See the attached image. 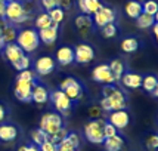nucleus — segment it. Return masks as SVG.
Listing matches in <instances>:
<instances>
[{
  "label": "nucleus",
  "instance_id": "33",
  "mask_svg": "<svg viewBox=\"0 0 158 151\" xmlns=\"http://www.w3.org/2000/svg\"><path fill=\"white\" fill-rule=\"evenodd\" d=\"M31 141H33V144L34 145H41L44 141H48V133L44 131H41L40 127H37L34 131H31Z\"/></svg>",
  "mask_w": 158,
  "mask_h": 151
},
{
  "label": "nucleus",
  "instance_id": "37",
  "mask_svg": "<svg viewBox=\"0 0 158 151\" xmlns=\"http://www.w3.org/2000/svg\"><path fill=\"white\" fill-rule=\"evenodd\" d=\"M145 147H146L149 151H155V150H157V148H158V136H157V135H154V133L148 135V136H146V139H145Z\"/></svg>",
  "mask_w": 158,
  "mask_h": 151
},
{
  "label": "nucleus",
  "instance_id": "38",
  "mask_svg": "<svg viewBox=\"0 0 158 151\" xmlns=\"http://www.w3.org/2000/svg\"><path fill=\"white\" fill-rule=\"evenodd\" d=\"M65 139H67L74 148H77V150H78V147L81 145V139H80V135H78L77 132H68Z\"/></svg>",
  "mask_w": 158,
  "mask_h": 151
},
{
  "label": "nucleus",
  "instance_id": "20",
  "mask_svg": "<svg viewBox=\"0 0 158 151\" xmlns=\"http://www.w3.org/2000/svg\"><path fill=\"white\" fill-rule=\"evenodd\" d=\"M19 135V129L10 123H0V141L2 142H12Z\"/></svg>",
  "mask_w": 158,
  "mask_h": 151
},
{
  "label": "nucleus",
  "instance_id": "19",
  "mask_svg": "<svg viewBox=\"0 0 158 151\" xmlns=\"http://www.w3.org/2000/svg\"><path fill=\"white\" fill-rule=\"evenodd\" d=\"M120 82L123 83V86L129 88V89H139L140 84H142V74L126 70L124 74L121 76V79H120Z\"/></svg>",
  "mask_w": 158,
  "mask_h": 151
},
{
  "label": "nucleus",
  "instance_id": "46",
  "mask_svg": "<svg viewBox=\"0 0 158 151\" xmlns=\"http://www.w3.org/2000/svg\"><path fill=\"white\" fill-rule=\"evenodd\" d=\"M18 151H39V147L34 144H28V145H21Z\"/></svg>",
  "mask_w": 158,
  "mask_h": 151
},
{
  "label": "nucleus",
  "instance_id": "43",
  "mask_svg": "<svg viewBox=\"0 0 158 151\" xmlns=\"http://www.w3.org/2000/svg\"><path fill=\"white\" fill-rule=\"evenodd\" d=\"M58 151H77V148H74L67 139H64V141H61V142L58 144Z\"/></svg>",
  "mask_w": 158,
  "mask_h": 151
},
{
  "label": "nucleus",
  "instance_id": "11",
  "mask_svg": "<svg viewBox=\"0 0 158 151\" xmlns=\"http://www.w3.org/2000/svg\"><path fill=\"white\" fill-rule=\"evenodd\" d=\"M56 65L58 64H56L55 58L49 55L40 56L34 61V73L37 76H49L56 70Z\"/></svg>",
  "mask_w": 158,
  "mask_h": 151
},
{
  "label": "nucleus",
  "instance_id": "27",
  "mask_svg": "<svg viewBox=\"0 0 158 151\" xmlns=\"http://www.w3.org/2000/svg\"><path fill=\"white\" fill-rule=\"evenodd\" d=\"M52 24H53V22H52V19H50V16L48 15V12H44V11H39V12L35 14V16H34V27H35L37 31L41 30V28L49 27V25H52Z\"/></svg>",
  "mask_w": 158,
  "mask_h": 151
},
{
  "label": "nucleus",
  "instance_id": "12",
  "mask_svg": "<svg viewBox=\"0 0 158 151\" xmlns=\"http://www.w3.org/2000/svg\"><path fill=\"white\" fill-rule=\"evenodd\" d=\"M92 79L93 82L101 83V84H114L115 80L111 74V70L108 64H99L92 70Z\"/></svg>",
  "mask_w": 158,
  "mask_h": 151
},
{
  "label": "nucleus",
  "instance_id": "41",
  "mask_svg": "<svg viewBox=\"0 0 158 151\" xmlns=\"http://www.w3.org/2000/svg\"><path fill=\"white\" fill-rule=\"evenodd\" d=\"M89 117L90 119H99L101 114H102V110H101V107H99V104L98 105H92L89 107Z\"/></svg>",
  "mask_w": 158,
  "mask_h": 151
},
{
  "label": "nucleus",
  "instance_id": "40",
  "mask_svg": "<svg viewBox=\"0 0 158 151\" xmlns=\"http://www.w3.org/2000/svg\"><path fill=\"white\" fill-rule=\"evenodd\" d=\"M117 133H118V131L112 124L105 122V124H103V138H111V136H114V135H117Z\"/></svg>",
  "mask_w": 158,
  "mask_h": 151
},
{
  "label": "nucleus",
  "instance_id": "16",
  "mask_svg": "<svg viewBox=\"0 0 158 151\" xmlns=\"http://www.w3.org/2000/svg\"><path fill=\"white\" fill-rule=\"evenodd\" d=\"M59 37V25L58 24H52L46 28H41L39 30V39H40V43H44V45H53L56 43Z\"/></svg>",
  "mask_w": 158,
  "mask_h": 151
},
{
  "label": "nucleus",
  "instance_id": "47",
  "mask_svg": "<svg viewBox=\"0 0 158 151\" xmlns=\"http://www.w3.org/2000/svg\"><path fill=\"white\" fill-rule=\"evenodd\" d=\"M5 7H6V2L0 0V16H5Z\"/></svg>",
  "mask_w": 158,
  "mask_h": 151
},
{
  "label": "nucleus",
  "instance_id": "49",
  "mask_svg": "<svg viewBox=\"0 0 158 151\" xmlns=\"http://www.w3.org/2000/svg\"><path fill=\"white\" fill-rule=\"evenodd\" d=\"M151 95L154 96V98H157V96H158V88H157L155 90H152V92H151Z\"/></svg>",
  "mask_w": 158,
  "mask_h": 151
},
{
  "label": "nucleus",
  "instance_id": "53",
  "mask_svg": "<svg viewBox=\"0 0 158 151\" xmlns=\"http://www.w3.org/2000/svg\"><path fill=\"white\" fill-rule=\"evenodd\" d=\"M138 2H140V3H142V2H145V0H138Z\"/></svg>",
  "mask_w": 158,
  "mask_h": 151
},
{
  "label": "nucleus",
  "instance_id": "17",
  "mask_svg": "<svg viewBox=\"0 0 158 151\" xmlns=\"http://www.w3.org/2000/svg\"><path fill=\"white\" fill-rule=\"evenodd\" d=\"M55 61L56 64H59L62 67L65 65H69L74 62V49L71 46H61V48L56 50V55H55Z\"/></svg>",
  "mask_w": 158,
  "mask_h": 151
},
{
  "label": "nucleus",
  "instance_id": "36",
  "mask_svg": "<svg viewBox=\"0 0 158 151\" xmlns=\"http://www.w3.org/2000/svg\"><path fill=\"white\" fill-rule=\"evenodd\" d=\"M16 79H21V80H28V82H35V80H39V76L34 73V70L28 68V70H22L19 71V74Z\"/></svg>",
  "mask_w": 158,
  "mask_h": 151
},
{
  "label": "nucleus",
  "instance_id": "54",
  "mask_svg": "<svg viewBox=\"0 0 158 151\" xmlns=\"http://www.w3.org/2000/svg\"><path fill=\"white\" fill-rule=\"evenodd\" d=\"M34 2H37V0H34Z\"/></svg>",
  "mask_w": 158,
  "mask_h": 151
},
{
  "label": "nucleus",
  "instance_id": "26",
  "mask_svg": "<svg viewBox=\"0 0 158 151\" xmlns=\"http://www.w3.org/2000/svg\"><path fill=\"white\" fill-rule=\"evenodd\" d=\"M18 30L19 28L14 25V24H7L6 27L3 28L2 31V43L6 45V43H14L16 40V36H18Z\"/></svg>",
  "mask_w": 158,
  "mask_h": 151
},
{
  "label": "nucleus",
  "instance_id": "4",
  "mask_svg": "<svg viewBox=\"0 0 158 151\" xmlns=\"http://www.w3.org/2000/svg\"><path fill=\"white\" fill-rule=\"evenodd\" d=\"M59 89L65 92V95L74 102H78L84 96V84L76 77H65L59 83Z\"/></svg>",
  "mask_w": 158,
  "mask_h": 151
},
{
  "label": "nucleus",
  "instance_id": "18",
  "mask_svg": "<svg viewBox=\"0 0 158 151\" xmlns=\"http://www.w3.org/2000/svg\"><path fill=\"white\" fill-rule=\"evenodd\" d=\"M103 6L102 0H77V7L80 11V14L84 15H92L96 11H99Z\"/></svg>",
  "mask_w": 158,
  "mask_h": 151
},
{
  "label": "nucleus",
  "instance_id": "3",
  "mask_svg": "<svg viewBox=\"0 0 158 151\" xmlns=\"http://www.w3.org/2000/svg\"><path fill=\"white\" fill-rule=\"evenodd\" d=\"M15 43L19 46L25 54H31L39 49L40 46V39H39V31L35 28H19L18 30V36Z\"/></svg>",
  "mask_w": 158,
  "mask_h": 151
},
{
  "label": "nucleus",
  "instance_id": "35",
  "mask_svg": "<svg viewBox=\"0 0 158 151\" xmlns=\"http://www.w3.org/2000/svg\"><path fill=\"white\" fill-rule=\"evenodd\" d=\"M48 15L50 16L52 22H53V24H58V25H59L62 21H64V18H65V12L62 11L61 7H53V9L48 11Z\"/></svg>",
  "mask_w": 158,
  "mask_h": 151
},
{
  "label": "nucleus",
  "instance_id": "30",
  "mask_svg": "<svg viewBox=\"0 0 158 151\" xmlns=\"http://www.w3.org/2000/svg\"><path fill=\"white\" fill-rule=\"evenodd\" d=\"M101 34H102L103 39H114V37H117V34H118L117 22H110V24L103 25L101 28Z\"/></svg>",
  "mask_w": 158,
  "mask_h": 151
},
{
  "label": "nucleus",
  "instance_id": "7",
  "mask_svg": "<svg viewBox=\"0 0 158 151\" xmlns=\"http://www.w3.org/2000/svg\"><path fill=\"white\" fill-rule=\"evenodd\" d=\"M117 19H118L117 9L112 6H106V5H103L99 11H96L95 14L92 15L93 25L98 28H102L103 25H106L110 22H117Z\"/></svg>",
  "mask_w": 158,
  "mask_h": 151
},
{
  "label": "nucleus",
  "instance_id": "24",
  "mask_svg": "<svg viewBox=\"0 0 158 151\" xmlns=\"http://www.w3.org/2000/svg\"><path fill=\"white\" fill-rule=\"evenodd\" d=\"M102 144L105 151H121L124 147V139L117 133L111 138H105Z\"/></svg>",
  "mask_w": 158,
  "mask_h": 151
},
{
  "label": "nucleus",
  "instance_id": "42",
  "mask_svg": "<svg viewBox=\"0 0 158 151\" xmlns=\"http://www.w3.org/2000/svg\"><path fill=\"white\" fill-rule=\"evenodd\" d=\"M39 151H58V145L52 144L50 141H44L41 145H39Z\"/></svg>",
  "mask_w": 158,
  "mask_h": 151
},
{
  "label": "nucleus",
  "instance_id": "23",
  "mask_svg": "<svg viewBox=\"0 0 158 151\" xmlns=\"http://www.w3.org/2000/svg\"><path fill=\"white\" fill-rule=\"evenodd\" d=\"M108 67H110L111 74H112V77H114V80H115V82H120L121 76H123L124 71L127 70L126 62H124L121 58H114V59L108 64Z\"/></svg>",
  "mask_w": 158,
  "mask_h": 151
},
{
  "label": "nucleus",
  "instance_id": "13",
  "mask_svg": "<svg viewBox=\"0 0 158 151\" xmlns=\"http://www.w3.org/2000/svg\"><path fill=\"white\" fill-rule=\"evenodd\" d=\"M108 123H111L117 131L126 129L130 123V114L126 110H115L108 114Z\"/></svg>",
  "mask_w": 158,
  "mask_h": 151
},
{
  "label": "nucleus",
  "instance_id": "39",
  "mask_svg": "<svg viewBox=\"0 0 158 151\" xmlns=\"http://www.w3.org/2000/svg\"><path fill=\"white\" fill-rule=\"evenodd\" d=\"M40 6L44 12H48L53 7H59L61 6V0H40Z\"/></svg>",
  "mask_w": 158,
  "mask_h": 151
},
{
  "label": "nucleus",
  "instance_id": "6",
  "mask_svg": "<svg viewBox=\"0 0 158 151\" xmlns=\"http://www.w3.org/2000/svg\"><path fill=\"white\" fill-rule=\"evenodd\" d=\"M49 102H52V105L55 107L56 113H59L61 116H69L71 108H73V101L68 96L65 95V92L61 89H55L50 92L49 95Z\"/></svg>",
  "mask_w": 158,
  "mask_h": 151
},
{
  "label": "nucleus",
  "instance_id": "48",
  "mask_svg": "<svg viewBox=\"0 0 158 151\" xmlns=\"http://www.w3.org/2000/svg\"><path fill=\"white\" fill-rule=\"evenodd\" d=\"M151 28H152V33H154V36H155V37H158V22H155Z\"/></svg>",
  "mask_w": 158,
  "mask_h": 151
},
{
  "label": "nucleus",
  "instance_id": "5",
  "mask_svg": "<svg viewBox=\"0 0 158 151\" xmlns=\"http://www.w3.org/2000/svg\"><path fill=\"white\" fill-rule=\"evenodd\" d=\"M106 120H103V119H92L90 122L84 124V136L86 139L92 142V144H102L103 142V124H105Z\"/></svg>",
  "mask_w": 158,
  "mask_h": 151
},
{
  "label": "nucleus",
  "instance_id": "22",
  "mask_svg": "<svg viewBox=\"0 0 158 151\" xmlns=\"http://www.w3.org/2000/svg\"><path fill=\"white\" fill-rule=\"evenodd\" d=\"M120 48H121V50H123L124 54H135L140 48V41L135 36H126L123 40H121Z\"/></svg>",
  "mask_w": 158,
  "mask_h": 151
},
{
  "label": "nucleus",
  "instance_id": "28",
  "mask_svg": "<svg viewBox=\"0 0 158 151\" xmlns=\"http://www.w3.org/2000/svg\"><path fill=\"white\" fill-rule=\"evenodd\" d=\"M136 25L138 28L140 30H146V28H151L155 22H157V16H152V15H148V14H142L139 15L138 18H136Z\"/></svg>",
  "mask_w": 158,
  "mask_h": 151
},
{
  "label": "nucleus",
  "instance_id": "44",
  "mask_svg": "<svg viewBox=\"0 0 158 151\" xmlns=\"http://www.w3.org/2000/svg\"><path fill=\"white\" fill-rule=\"evenodd\" d=\"M76 5V0H61V9L65 12V11H71Z\"/></svg>",
  "mask_w": 158,
  "mask_h": 151
},
{
  "label": "nucleus",
  "instance_id": "25",
  "mask_svg": "<svg viewBox=\"0 0 158 151\" xmlns=\"http://www.w3.org/2000/svg\"><path fill=\"white\" fill-rule=\"evenodd\" d=\"M124 12L126 15L131 18V19H136L139 15L142 14V3L138 0H129L124 6Z\"/></svg>",
  "mask_w": 158,
  "mask_h": 151
},
{
  "label": "nucleus",
  "instance_id": "52",
  "mask_svg": "<svg viewBox=\"0 0 158 151\" xmlns=\"http://www.w3.org/2000/svg\"><path fill=\"white\" fill-rule=\"evenodd\" d=\"M5 2H18V0H5Z\"/></svg>",
  "mask_w": 158,
  "mask_h": 151
},
{
  "label": "nucleus",
  "instance_id": "15",
  "mask_svg": "<svg viewBox=\"0 0 158 151\" xmlns=\"http://www.w3.org/2000/svg\"><path fill=\"white\" fill-rule=\"evenodd\" d=\"M49 95H50V90L43 83L37 82L31 90V102L37 104L39 107H43L44 104L49 102Z\"/></svg>",
  "mask_w": 158,
  "mask_h": 151
},
{
  "label": "nucleus",
  "instance_id": "32",
  "mask_svg": "<svg viewBox=\"0 0 158 151\" xmlns=\"http://www.w3.org/2000/svg\"><path fill=\"white\" fill-rule=\"evenodd\" d=\"M142 12L148 15H152V16H157L158 14V5L155 0H145L142 2Z\"/></svg>",
  "mask_w": 158,
  "mask_h": 151
},
{
  "label": "nucleus",
  "instance_id": "51",
  "mask_svg": "<svg viewBox=\"0 0 158 151\" xmlns=\"http://www.w3.org/2000/svg\"><path fill=\"white\" fill-rule=\"evenodd\" d=\"M2 31H3V30L0 28V41H2Z\"/></svg>",
  "mask_w": 158,
  "mask_h": 151
},
{
  "label": "nucleus",
  "instance_id": "14",
  "mask_svg": "<svg viewBox=\"0 0 158 151\" xmlns=\"http://www.w3.org/2000/svg\"><path fill=\"white\" fill-rule=\"evenodd\" d=\"M74 24H76V30L77 33L81 36V37H87V36L93 31V21H92V16L90 15H84V14H80L76 16V21H74Z\"/></svg>",
  "mask_w": 158,
  "mask_h": 151
},
{
  "label": "nucleus",
  "instance_id": "45",
  "mask_svg": "<svg viewBox=\"0 0 158 151\" xmlns=\"http://www.w3.org/2000/svg\"><path fill=\"white\" fill-rule=\"evenodd\" d=\"M7 107L5 105V104H2L0 102V123H3L5 120H6V117H7Z\"/></svg>",
  "mask_w": 158,
  "mask_h": 151
},
{
  "label": "nucleus",
  "instance_id": "21",
  "mask_svg": "<svg viewBox=\"0 0 158 151\" xmlns=\"http://www.w3.org/2000/svg\"><path fill=\"white\" fill-rule=\"evenodd\" d=\"M2 52L5 54V56H6V59L10 64H14V62H16L18 59H19L21 56L24 55L25 52L22 50V49L16 45V43H6L5 46H3V49H2Z\"/></svg>",
  "mask_w": 158,
  "mask_h": 151
},
{
  "label": "nucleus",
  "instance_id": "10",
  "mask_svg": "<svg viewBox=\"0 0 158 151\" xmlns=\"http://www.w3.org/2000/svg\"><path fill=\"white\" fill-rule=\"evenodd\" d=\"M35 82H28V80H21V79H16L14 86V95L15 98L21 101V102H31V90H33V86H34Z\"/></svg>",
  "mask_w": 158,
  "mask_h": 151
},
{
  "label": "nucleus",
  "instance_id": "50",
  "mask_svg": "<svg viewBox=\"0 0 158 151\" xmlns=\"http://www.w3.org/2000/svg\"><path fill=\"white\" fill-rule=\"evenodd\" d=\"M3 46H5V45H3V43L0 41V54H2V49H3Z\"/></svg>",
  "mask_w": 158,
  "mask_h": 151
},
{
  "label": "nucleus",
  "instance_id": "31",
  "mask_svg": "<svg viewBox=\"0 0 158 151\" xmlns=\"http://www.w3.org/2000/svg\"><path fill=\"white\" fill-rule=\"evenodd\" d=\"M31 56H30V54H24V55L21 56L19 59L16 62H14L12 64V67H14L16 71H22V70H28L30 67H31Z\"/></svg>",
  "mask_w": 158,
  "mask_h": 151
},
{
  "label": "nucleus",
  "instance_id": "8",
  "mask_svg": "<svg viewBox=\"0 0 158 151\" xmlns=\"http://www.w3.org/2000/svg\"><path fill=\"white\" fill-rule=\"evenodd\" d=\"M62 123H64V119L59 113L56 111H50V113H44L40 119V127L41 131H44L48 135L56 132L58 129L62 127Z\"/></svg>",
  "mask_w": 158,
  "mask_h": 151
},
{
  "label": "nucleus",
  "instance_id": "29",
  "mask_svg": "<svg viewBox=\"0 0 158 151\" xmlns=\"http://www.w3.org/2000/svg\"><path fill=\"white\" fill-rule=\"evenodd\" d=\"M140 88L146 92V93H151L152 90H155L158 88V80L157 77L154 74H146V76H142V84Z\"/></svg>",
  "mask_w": 158,
  "mask_h": 151
},
{
  "label": "nucleus",
  "instance_id": "1",
  "mask_svg": "<svg viewBox=\"0 0 158 151\" xmlns=\"http://www.w3.org/2000/svg\"><path fill=\"white\" fill-rule=\"evenodd\" d=\"M37 14V5L34 0H18V2H6L5 18L9 24L16 27L24 25L33 19Z\"/></svg>",
  "mask_w": 158,
  "mask_h": 151
},
{
  "label": "nucleus",
  "instance_id": "2",
  "mask_svg": "<svg viewBox=\"0 0 158 151\" xmlns=\"http://www.w3.org/2000/svg\"><path fill=\"white\" fill-rule=\"evenodd\" d=\"M102 113H111L115 110H126L127 107V96L117 84H103L102 99L99 102Z\"/></svg>",
  "mask_w": 158,
  "mask_h": 151
},
{
  "label": "nucleus",
  "instance_id": "34",
  "mask_svg": "<svg viewBox=\"0 0 158 151\" xmlns=\"http://www.w3.org/2000/svg\"><path fill=\"white\" fill-rule=\"evenodd\" d=\"M67 133H68V131L62 126L61 129H58L56 132H53V133H50V135H48V141H50L52 144L58 145L61 141H64L65 139V136H67Z\"/></svg>",
  "mask_w": 158,
  "mask_h": 151
},
{
  "label": "nucleus",
  "instance_id": "9",
  "mask_svg": "<svg viewBox=\"0 0 158 151\" xmlns=\"http://www.w3.org/2000/svg\"><path fill=\"white\" fill-rule=\"evenodd\" d=\"M74 49V61L80 65H87L95 59V48L87 43V41H83V43H78Z\"/></svg>",
  "mask_w": 158,
  "mask_h": 151
}]
</instances>
